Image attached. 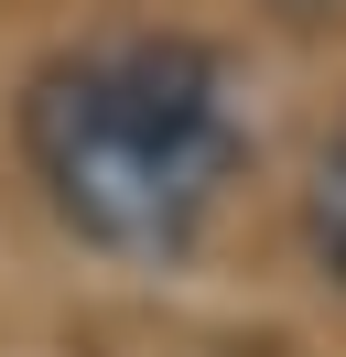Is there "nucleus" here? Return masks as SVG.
Returning a JSON list of instances; mask_svg holds the SVG:
<instances>
[{"instance_id":"nucleus-2","label":"nucleus","mask_w":346,"mask_h":357,"mask_svg":"<svg viewBox=\"0 0 346 357\" xmlns=\"http://www.w3.org/2000/svg\"><path fill=\"white\" fill-rule=\"evenodd\" d=\"M303 227H314V260L346 282V130L314 152V184H303Z\"/></svg>"},{"instance_id":"nucleus-1","label":"nucleus","mask_w":346,"mask_h":357,"mask_svg":"<svg viewBox=\"0 0 346 357\" xmlns=\"http://www.w3.org/2000/svg\"><path fill=\"white\" fill-rule=\"evenodd\" d=\"M22 152H33L54 217L86 249L119 260H173L195 249L206 206L238 174V109H227V66L184 33L163 44H108V54H65L33 76L22 98Z\"/></svg>"}]
</instances>
